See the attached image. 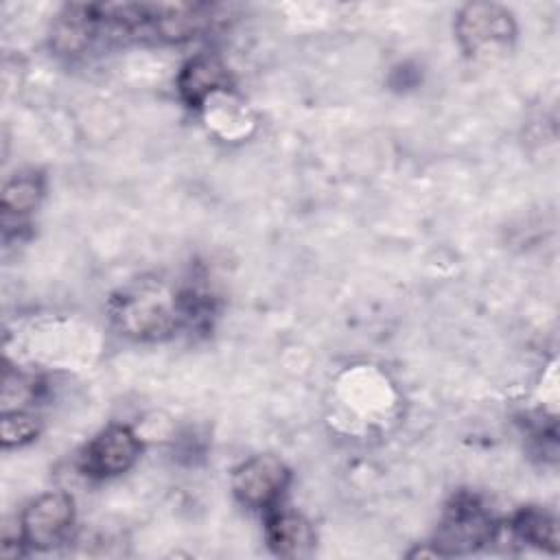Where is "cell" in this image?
Returning <instances> with one entry per match:
<instances>
[{"instance_id": "1", "label": "cell", "mask_w": 560, "mask_h": 560, "mask_svg": "<svg viewBox=\"0 0 560 560\" xmlns=\"http://www.w3.org/2000/svg\"><path fill=\"white\" fill-rule=\"evenodd\" d=\"M112 317L129 337L160 339L184 319L182 298L160 282L138 280L112 300Z\"/></svg>"}, {"instance_id": "2", "label": "cell", "mask_w": 560, "mask_h": 560, "mask_svg": "<svg viewBox=\"0 0 560 560\" xmlns=\"http://www.w3.org/2000/svg\"><path fill=\"white\" fill-rule=\"evenodd\" d=\"M497 525L475 497H457L438 527L433 551L438 556L470 553L492 542Z\"/></svg>"}, {"instance_id": "3", "label": "cell", "mask_w": 560, "mask_h": 560, "mask_svg": "<svg viewBox=\"0 0 560 560\" xmlns=\"http://www.w3.org/2000/svg\"><path fill=\"white\" fill-rule=\"evenodd\" d=\"M74 523V501L66 492H46L31 501L20 516V542L31 549L61 545Z\"/></svg>"}, {"instance_id": "4", "label": "cell", "mask_w": 560, "mask_h": 560, "mask_svg": "<svg viewBox=\"0 0 560 560\" xmlns=\"http://www.w3.org/2000/svg\"><path fill=\"white\" fill-rule=\"evenodd\" d=\"M291 479L289 468L276 455H254L236 466L232 475L234 497L254 510H271Z\"/></svg>"}, {"instance_id": "5", "label": "cell", "mask_w": 560, "mask_h": 560, "mask_svg": "<svg viewBox=\"0 0 560 560\" xmlns=\"http://www.w3.org/2000/svg\"><path fill=\"white\" fill-rule=\"evenodd\" d=\"M457 39L468 55L508 46L516 33L508 9L492 2H472L457 15Z\"/></svg>"}, {"instance_id": "6", "label": "cell", "mask_w": 560, "mask_h": 560, "mask_svg": "<svg viewBox=\"0 0 560 560\" xmlns=\"http://www.w3.org/2000/svg\"><path fill=\"white\" fill-rule=\"evenodd\" d=\"M140 455V440L125 424L103 429L79 457V466L88 477L105 479L127 472Z\"/></svg>"}, {"instance_id": "7", "label": "cell", "mask_w": 560, "mask_h": 560, "mask_svg": "<svg viewBox=\"0 0 560 560\" xmlns=\"http://www.w3.org/2000/svg\"><path fill=\"white\" fill-rule=\"evenodd\" d=\"M230 85V72L228 68L210 55L192 57L179 72L177 90L184 103L190 107L203 105L212 94L228 90Z\"/></svg>"}, {"instance_id": "8", "label": "cell", "mask_w": 560, "mask_h": 560, "mask_svg": "<svg viewBox=\"0 0 560 560\" xmlns=\"http://www.w3.org/2000/svg\"><path fill=\"white\" fill-rule=\"evenodd\" d=\"M265 534L273 553L282 558L308 556L315 545V534L311 523L302 514L289 512V510L269 512Z\"/></svg>"}, {"instance_id": "9", "label": "cell", "mask_w": 560, "mask_h": 560, "mask_svg": "<svg viewBox=\"0 0 560 560\" xmlns=\"http://www.w3.org/2000/svg\"><path fill=\"white\" fill-rule=\"evenodd\" d=\"M512 532L518 540L556 551L558 549V523L540 508H525L512 521Z\"/></svg>"}, {"instance_id": "10", "label": "cell", "mask_w": 560, "mask_h": 560, "mask_svg": "<svg viewBox=\"0 0 560 560\" xmlns=\"http://www.w3.org/2000/svg\"><path fill=\"white\" fill-rule=\"evenodd\" d=\"M44 186L37 173H18L2 188V210L4 214L24 217L37 208Z\"/></svg>"}, {"instance_id": "11", "label": "cell", "mask_w": 560, "mask_h": 560, "mask_svg": "<svg viewBox=\"0 0 560 560\" xmlns=\"http://www.w3.org/2000/svg\"><path fill=\"white\" fill-rule=\"evenodd\" d=\"M37 420L24 411H13V413H4L2 422H0V435H2V444L9 446H22L26 442H31L37 435Z\"/></svg>"}]
</instances>
